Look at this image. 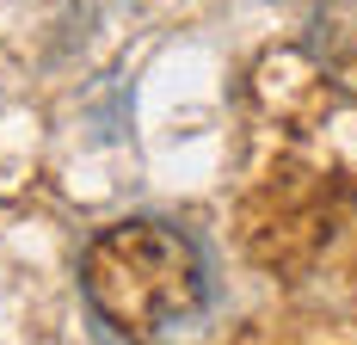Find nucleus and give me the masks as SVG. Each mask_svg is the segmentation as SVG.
<instances>
[{"label":"nucleus","mask_w":357,"mask_h":345,"mask_svg":"<svg viewBox=\"0 0 357 345\" xmlns=\"http://www.w3.org/2000/svg\"><path fill=\"white\" fill-rule=\"evenodd\" d=\"M80 290L117 345H173L210 302V272L185 228L142 216L86 241Z\"/></svg>","instance_id":"obj_1"},{"label":"nucleus","mask_w":357,"mask_h":345,"mask_svg":"<svg viewBox=\"0 0 357 345\" xmlns=\"http://www.w3.org/2000/svg\"><path fill=\"white\" fill-rule=\"evenodd\" d=\"M308 50L326 68V80H339L345 93H357V0H321L314 6Z\"/></svg>","instance_id":"obj_2"}]
</instances>
